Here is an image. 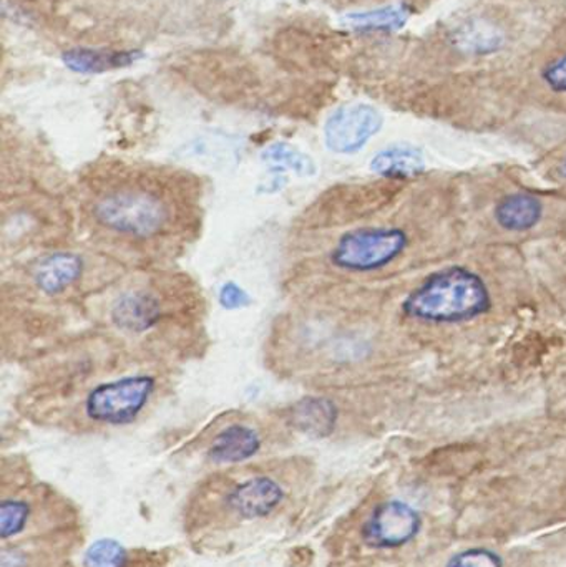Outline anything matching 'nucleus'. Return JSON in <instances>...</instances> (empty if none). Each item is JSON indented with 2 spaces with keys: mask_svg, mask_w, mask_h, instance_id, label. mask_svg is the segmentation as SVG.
<instances>
[{
  "mask_svg": "<svg viewBox=\"0 0 566 567\" xmlns=\"http://www.w3.org/2000/svg\"><path fill=\"white\" fill-rule=\"evenodd\" d=\"M285 499V489L268 476L243 482L226 496V505L243 519H259L271 515Z\"/></svg>",
  "mask_w": 566,
  "mask_h": 567,
  "instance_id": "0eeeda50",
  "label": "nucleus"
},
{
  "mask_svg": "<svg viewBox=\"0 0 566 567\" xmlns=\"http://www.w3.org/2000/svg\"><path fill=\"white\" fill-rule=\"evenodd\" d=\"M491 287L467 266H449L432 272L411 290L401 310L408 319L425 326H459L491 312Z\"/></svg>",
  "mask_w": 566,
  "mask_h": 567,
  "instance_id": "f257e3e1",
  "label": "nucleus"
},
{
  "mask_svg": "<svg viewBox=\"0 0 566 567\" xmlns=\"http://www.w3.org/2000/svg\"><path fill=\"white\" fill-rule=\"evenodd\" d=\"M452 45L467 55H491L504 49L507 37L494 23L469 20L452 32Z\"/></svg>",
  "mask_w": 566,
  "mask_h": 567,
  "instance_id": "ddd939ff",
  "label": "nucleus"
},
{
  "mask_svg": "<svg viewBox=\"0 0 566 567\" xmlns=\"http://www.w3.org/2000/svg\"><path fill=\"white\" fill-rule=\"evenodd\" d=\"M558 175L566 179V156L562 159L560 166H558Z\"/></svg>",
  "mask_w": 566,
  "mask_h": 567,
  "instance_id": "b1692460",
  "label": "nucleus"
},
{
  "mask_svg": "<svg viewBox=\"0 0 566 567\" xmlns=\"http://www.w3.org/2000/svg\"><path fill=\"white\" fill-rule=\"evenodd\" d=\"M411 245L405 229L372 226L352 229L336 243L329 259L335 268L352 275H371L394 265Z\"/></svg>",
  "mask_w": 566,
  "mask_h": 567,
  "instance_id": "f03ea898",
  "label": "nucleus"
},
{
  "mask_svg": "<svg viewBox=\"0 0 566 567\" xmlns=\"http://www.w3.org/2000/svg\"><path fill=\"white\" fill-rule=\"evenodd\" d=\"M30 506L19 499H6L0 505V536L2 539L13 538L25 528L29 522Z\"/></svg>",
  "mask_w": 566,
  "mask_h": 567,
  "instance_id": "6ab92c4d",
  "label": "nucleus"
},
{
  "mask_svg": "<svg viewBox=\"0 0 566 567\" xmlns=\"http://www.w3.org/2000/svg\"><path fill=\"white\" fill-rule=\"evenodd\" d=\"M422 516L401 499L381 503L362 526V539L375 549H398L418 538Z\"/></svg>",
  "mask_w": 566,
  "mask_h": 567,
  "instance_id": "423d86ee",
  "label": "nucleus"
},
{
  "mask_svg": "<svg viewBox=\"0 0 566 567\" xmlns=\"http://www.w3.org/2000/svg\"><path fill=\"white\" fill-rule=\"evenodd\" d=\"M82 271L83 262L79 256L55 252L43 258L33 269V282L47 296H56L79 281Z\"/></svg>",
  "mask_w": 566,
  "mask_h": 567,
  "instance_id": "f8f14e48",
  "label": "nucleus"
},
{
  "mask_svg": "<svg viewBox=\"0 0 566 567\" xmlns=\"http://www.w3.org/2000/svg\"><path fill=\"white\" fill-rule=\"evenodd\" d=\"M382 125L381 112L368 103L341 106L326 122V146L338 155H354L381 132Z\"/></svg>",
  "mask_w": 566,
  "mask_h": 567,
  "instance_id": "39448f33",
  "label": "nucleus"
},
{
  "mask_svg": "<svg viewBox=\"0 0 566 567\" xmlns=\"http://www.w3.org/2000/svg\"><path fill=\"white\" fill-rule=\"evenodd\" d=\"M425 156L418 146L394 145L375 153L371 172L388 182H409L425 172Z\"/></svg>",
  "mask_w": 566,
  "mask_h": 567,
  "instance_id": "1a4fd4ad",
  "label": "nucleus"
},
{
  "mask_svg": "<svg viewBox=\"0 0 566 567\" xmlns=\"http://www.w3.org/2000/svg\"><path fill=\"white\" fill-rule=\"evenodd\" d=\"M261 450V436L246 425H231L219 432L208 450V458L218 465H235L253 458Z\"/></svg>",
  "mask_w": 566,
  "mask_h": 567,
  "instance_id": "9d476101",
  "label": "nucleus"
},
{
  "mask_svg": "<svg viewBox=\"0 0 566 567\" xmlns=\"http://www.w3.org/2000/svg\"><path fill=\"white\" fill-rule=\"evenodd\" d=\"M25 566V556L19 551H3L2 553V561H0V567H23Z\"/></svg>",
  "mask_w": 566,
  "mask_h": 567,
  "instance_id": "5701e85b",
  "label": "nucleus"
},
{
  "mask_svg": "<svg viewBox=\"0 0 566 567\" xmlns=\"http://www.w3.org/2000/svg\"><path fill=\"white\" fill-rule=\"evenodd\" d=\"M128 551L116 539H99L86 549L83 565L85 567H126Z\"/></svg>",
  "mask_w": 566,
  "mask_h": 567,
  "instance_id": "a211bd4d",
  "label": "nucleus"
},
{
  "mask_svg": "<svg viewBox=\"0 0 566 567\" xmlns=\"http://www.w3.org/2000/svg\"><path fill=\"white\" fill-rule=\"evenodd\" d=\"M542 199L531 193H511L498 199L494 218L498 228L507 233H528L537 228L544 218Z\"/></svg>",
  "mask_w": 566,
  "mask_h": 567,
  "instance_id": "6e6552de",
  "label": "nucleus"
},
{
  "mask_svg": "<svg viewBox=\"0 0 566 567\" xmlns=\"http://www.w3.org/2000/svg\"><path fill=\"white\" fill-rule=\"evenodd\" d=\"M140 59L136 50L70 49L62 55L66 69L76 73H102L106 70L128 66Z\"/></svg>",
  "mask_w": 566,
  "mask_h": 567,
  "instance_id": "2eb2a0df",
  "label": "nucleus"
},
{
  "mask_svg": "<svg viewBox=\"0 0 566 567\" xmlns=\"http://www.w3.org/2000/svg\"><path fill=\"white\" fill-rule=\"evenodd\" d=\"M218 299L223 309L226 310L245 309V307H248L249 303H251V297H249V293L236 282L223 284L222 289H219Z\"/></svg>",
  "mask_w": 566,
  "mask_h": 567,
  "instance_id": "412c9836",
  "label": "nucleus"
},
{
  "mask_svg": "<svg viewBox=\"0 0 566 567\" xmlns=\"http://www.w3.org/2000/svg\"><path fill=\"white\" fill-rule=\"evenodd\" d=\"M155 386L156 380L150 375H128L100 383L86 395V416L103 425L132 423L148 405Z\"/></svg>",
  "mask_w": 566,
  "mask_h": 567,
  "instance_id": "20e7f679",
  "label": "nucleus"
},
{
  "mask_svg": "<svg viewBox=\"0 0 566 567\" xmlns=\"http://www.w3.org/2000/svg\"><path fill=\"white\" fill-rule=\"evenodd\" d=\"M291 425L312 439H326L335 432L339 410L325 396H306L291 409Z\"/></svg>",
  "mask_w": 566,
  "mask_h": 567,
  "instance_id": "9b49d317",
  "label": "nucleus"
},
{
  "mask_svg": "<svg viewBox=\"0 0 566 567\" xmlns=\"http://www.w3.org/2000/svg\"><path fill=\"white\" fill-rule=\"evenodd\" d=\"M261 158L276 169H289L296 175L312 176L316 173L315 163L305 153L299 152L288 143H275L263 152Z\"/></svg>",
  "mask_w": 566,
  "mask_h": 567,
  "instance_id": "f3484780",
  "label": "nucleus"
},
{
  "mask_svg": "<svg viewBox=\"0 0 566 567\" xmlns=\"http://www.w3.org/2000/svg\"><path fill=\"white\" fill-rule=\"evenodd\" d=\"M409 12L405 6H388L368 12L349 13L344 17L346 25L354 30H381V32H395L408 23Z\"/></svg>",
  "mask_w": 566,
  "mask_h": 567,
  "instance_id": "dca6fc26",
  "label": "nucleus"
},
{
  "mask_svg": "<svg viewBox=\"0 0 566 567\" xmlns=\"http://www.w3.org/2000/svg\"><path fill=\"white\" fill-rule=\"evenodd\" d=\"M93 216L103 228L132 238H150L168 221L165 203L145 189H116L96 202Z\"/></svg>",
  "mask_w": 566,
  "mask_h": 567,
  "instance_id": "7ed1b4c3",
  "label": "nucleus"
},
{
  "mask_svg": "<svg viewBox=\"0 0 566 567\" xmlns=\"http://www.w3.org/2000/svg\"><path fill=\"white\" fill-rule=\"evenodd\" d=\"M116 326L130 332H145L159 319V303L146 292H132L120 297L112 309Z\"/></svg>",
  "mask_w": 566,
  "mask_h": 567,
  "instance_id": "4468645a",
  "label": "nucleus"
},
{
  "mask_svg": "<svg viewBox=\"0 0 566 567\" xmlns=\"http://www.w3.org/2000/svg\"><path fill=\"white\" fill-rule=\"evenodd\" d=\"M445 567H504V559L492 549L471 548L452 556Z\"/></svg>",
  "mask_w": 566,
  "mask_h": 567,
  "instance_id": "aec40b11",
  "label": "nucleus"
},
{
  "mask_svg": "<svg viewBox=\"0 0 566 567\" xmlns=\"http://www.w3.org/2000/svg\"><path fill=\"white\" fill-rule=\"evenodd\" d=\"M542 79L555 93H566V53L545 66Z\"/></svg>",
  "mask_w": 566,
  "mask_h": 567,
  "instance_id": "4be33fe9",
  "label": "nucleus"
}]
</instances>
